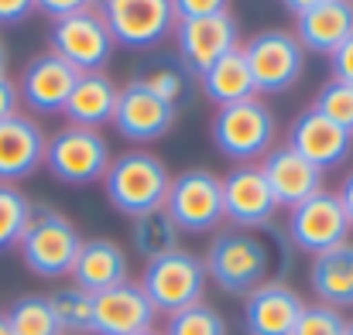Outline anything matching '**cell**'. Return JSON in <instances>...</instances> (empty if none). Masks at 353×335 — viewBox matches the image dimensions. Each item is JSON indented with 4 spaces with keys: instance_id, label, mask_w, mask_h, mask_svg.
Masks as SVG:
<instances>
[{
    "instance_id": "obj_9",
    "label": "cell",
    "mask_w": 353,
    "mask_h": 335,
    "mask_svg": "<svg viewBox=\"0 0 353 335\" xmlns=\"http://www.w3.org/2000/svg\"><path fill=\"white\" fill-rule=\"evenodd\" d=\"M165 213L182 233H213L223 223V182L206 168H189L172 178Z\"/></svg>"
},
{
    "instance_id": "obj_35",
    "label": "cell",
    "mask_w": 353,
    "mask_h": 335,
    "mask_svg": "<svg viewBox=\"0 0 353 335\" xmlns=\"http://www.w3.org/2000/svg\"><path fill=\"white\" fill-rule=\"evenodd\" d=\"M100 0H34V10H41L45 17L59 21V17H69V14H79V10H90L97 7Z\"/></svg>"
},
{
    "instance_id": "obj_44",
    "label": "cell",
    "mask_w": 353,
    "mask_h": 335,
    "mask_svg": "<svg viewBox=\"0 0 353 335\" xmlns=\"http://www.w3.org/2000/svg\"><path fill=\"white\" fill-rule=\"evenodd\" d=\"M141 335H161V332H158V329H151V332H141Z\"/></svg>"
},
{
    "instance_id": "obj_33",
    "label": "cell",
    "mask_w": 353,
    "mask_h": 335,
    "mask_svg": "<svg viewBox=\"0 0 353 335\" xmlns=\"http://www.w3.org/2000/svg\"><path fill=\"white\" fill-rule=\"evenodd\" d=\"M292 335H347V318L330 305H305Z\"/></svg>"
},
{
    "instance_id": "obj_23",
    "label": "cell",
    "mask_w": 353,
    "mask_h": 335,
    "mask_svg": "<svg viewBox=\"0 0 353 335\" xmlns=\"http://www.w3.org/2000/svg\"><path fill=\"white\" fill-rule=\"evenodd\" d=\"M120 86L107 76V72H83L76 79V89L65 103L62 116L72 127H90L100 130L103 123H114V110H117Z\"/></svg>"
},
{
    "instance_id": "obj_15",
    "label": "cell",
    "mask_w": 353,
    "mask_h": 335,
    "mask_svg": "<svg viewBox=\"0 0 353 335\" xmlns=\"http://www.w3.org/2000/svg\"><path fill=\"white\" fill-rule=\"evenodd\" d=\"M220 182H223V219L234 229L254 233L274 219L278 202L261 175V164H236Z\"/></svg>"
},
{
    "instance_id": "obj_22",
    "label": "cell",
    "mask_w": 353,
    "mask_h": 335,
    "mask_svg": "<svg viewBox=\"0 0 353 335\" xmlns=\"http://www.w3.org/2000/svg\"><path fill=\"white\" fill-rule=\"evenodd\" d=\"M292 34L299 38V45L305 52L333 55L353 34V3L350 0H326V3L299 14Z\"/></svg>"
},
{
    "instance_id": "obj_39",
    "label": "cell",
    "mask_w": 353,
    "mask_h": 335,
    "mask_svg": "<svg viewBox=\"0 0 353 335\" xmlns=\"http://www.w3.org/2000/svg\"><path fill=\"white\" fill-rule=\"evenodd\" d=\"M340 202H343V209H347V216H350V226H353V171L343 178V185H340Z\"/></svg>"
},
{
    "instance_id": "obj_10",
    "label": "cell",
    "mask_w": 353,
    "mask_h": 335,
    "mask_svg": "<svg viewBox=\"0 0 353 335\" xmlns=\"http://www.w3.org/2000/svg\"><path fill=\"white\" fill-rule=\"evenodd\" d=\"M97 10L103 14L114 41L137 52L161 45L179 24L172 0H100Z\"/></svg>"
},
{
    "instance_id": "obj_1",
    "label": "cell",
    "mask_w": 353,
    "mask_h": 335,
    "mask_svg": "<svg viewBox=\"0 0 353 335\" xmlns=\"http://www.w3.org/2000/svg\"><path fill=\"white\" fill-rule=\"evenodd\" d=\"M203 263H206L210 281L220 291H227L234 298H247L254 288L271 281L274 253L261 236H254L247 229H223L206 246Z\"/></svg>"
},
{
    "instance_id": "obj_18",
    "label": "cell",
    "mask_w": 353,
    "mask_h": 335,
    "mask_svg": "<svg viewBox=\"0 0 353 335\" xmlns=\"http://www.w3.org/2000/svg\"><path fill=\"white\" fill-rule=\"evenodd\" d=\"M305 312L302 294L285 281H264L243 298L247 335H292Z\"/></svg>"
},
{
    "instance_id": "obj_28",
    "label": "cell",
    "mask_w": 353,
    "mask_h": 335,
    "mask_svg": "<svg viewBox=\"0 0 353 335\" xmlns=\"http://www.w3.org/2000/svg\"><path fill=\"white\" fill-rule=\"evenodd\" d=\"M3 315H7V325L14 335H62L45 294H24Z\"/></svg>"
},
{
    "instance_id": "obj_38",
    "label": "cell",
    "mask_w": 353,
    "mask_h": 335,
    "mask_svg": "<svg viewBox=\"0 0 353 335\" xmlns=\"http://www.w3.org/2000/svg\"><path fill=\"white\" fill-rule=\"evenodd\" d=\"M34 10V0H0V28L3 24H21Z\"/></svg>"
},
{
    "instance_id": "obj_17",
    "label": "cell",
    "mask_w": 353,
    "mask_h": 335,
    "mask_svg": "<svg viewBox=\"0 0 353 335\" xmlns=\"http://www.w3.org/2000/svg\"><path fill=\"white\" fill-rule=\"evenodd\" d=\"M288 147L299 151L309 164H316L323 175L330 168H340L353 151V133L326 120L319 110H302L288 127Z\"/></svg>"
},
{
    "instance_id": "obj_7",
    "label": "cell",
    "mask_w": 353,
    "mask_h": 335,
    "mask_svg": "<svg viewBox=\"0 0 353 335\" xmlns=\"http://www.w3.org/2000/svg\"><path fill=\"white\" fill-rule=\"evenodd\" d=\"M243 48V58L250 65V76H254V89L257 96H278V93H288L299 79H302V69H305V48L299 45V38L292 31H281V28H268V31H257Z\"/></svg>"
},
{
    "instance_id": "obj_27",
    "label": "cell",
    "mask_w": 353,
    "mask_h": 335,
    "mask_svg": "<svg viewBox=\"0 0 353 335\" xmlns=\"http://www.w3.org/2000/svg\"><path fill=\"white\" fill-rule=\"evenodd\" d=\"M48 305L55 312V322H59L62 335H90V329H93V294L90 291L69 284V288L52 291Z\"/></svg>"
},
{
    "instance_id": "obj_20",
    "label": "cell",
    "mask_w": 353,
    "mask_h": 335,
    "mask_svg": "<svg viewBox=\"0 0 353 335\" xmlns=\"http://www.w3.org/2000/svg\"><path fill=\"white\" fill-rule=\"evenodd\" d=\"M48 137L31 116L0 120V185H14L31 178L45 164Z\"/></svg>"
},
{
    "instance_id": "obj_12",
    "label": "cell",
    "mask_w": 353,
    "mask_h": 335,
    "mask_svg": "<svg viewBox=\"0 0 353 335\" xmlns=\"http://www.w3.org/2000/svg\"><path fill=\"white\" fill-rule=\"evenodd\" d=\"M175 41H179V55H182L185 69L192 76H203L213 62H220L223 55L240 48V28H236L230 10H220V14H210V17L179 21Z\"/></svg>"
},
{
    "instance_id": "obj_30",
    "label": "cell",
    "mask_w": 353,
    "mask_h": 335,
    "mask_svg": "<svg viewBox=\"0 0 353 335\" xmlns=\"http://www.w3.org/2000/svg\"><path fill=\"white\" fill-rule=\"evenodd\" d=\"M161 335H227V318L213 305L199 301V305H189V308L168 315Z\"/></svg>"
},
{
    "instance_id": "obj_24",
    "label": "cell",
    "mask_w": 353,
    "mask_h": 335,
    "mask_svg": "<svg viewBox=\"0 0 353 335\" xmlns=\"http://www.w3.org/2000/svg\"><path fill=\"white\" fill-rule=\"evenodd\" d=\"M309 288L319 298V305H330L336 312L353 308V243H340L319 257H312L309 267Z\"/></svg>"
},
{
    "instance_id": "obj_25",
    "label": "cell",
    "mask_w": 353,
    "mask_h": 335,
    "mask_svg": "<svg viewBox=\"0 0 353 335\" xmlns=\"http://www.w3.org/2000/svg\"><path fill=\"white\" fill-rule=\"evenodd\" d=\"M199 86H203V96L210 103H216V107H230V103H243V100H254L257 96L250 65L243 58V48H234L230 55H223L220 62H213L199 76Z\"/></svg>"
},
{
    "instance_id": "obj_34",
    "label": "cell",
    "mask_w": 353,
    "mask_h": 335,
    "mask_svg": "<svg viewBox=\"0 0 353 335\" xmlns=\"http://www.w3.org/2000/svg\"><path fill=\"white\" fill-rule=\"evenodd\" d=\"M227 3H230V0H172L179 21H192V17L220 14V10H227Z\"/></svg>"
},
{
    "instance_id": "obj_4",
    "label": "cell",
    "mask_w": 353,
    "mask_h": 335,
    "mask_svg": "<svg viewBox=\"0 0 353 335\" xmlns=\"http://www.w3.org/2000/svg\"><path fill=\"white\" fill-rule=\"evenodd\" d=\"M141 291L154 305L158 315H175L189 305H199L210 284L206 263L192 250H175L168 257H158L141 274Z\"/></svg>"
},
{
    "instance_id": "obj_2",
    "label": "cell",
    "mask_w": 353,
    "mask_h": 335,
    "mask_svg": "<svg viewBox=\"0 0 353 335\" xmlns=\"http://www.w3.org/2000/svg\"><path fill=\"white\" fill-rule=\"evenodd\" d=\"M172 175L165 168V161H158L148 151H127L110 161L107 175H103V192L110 199V206L120 216L137 219L151 209L165 206Z\"/></svg>"
},
{
    "instance_id": "obj_13",
    "label": "cell",
    "mask_w": 353,
    "mask_h": 335,
    "mask_svg": "<svg viewBox=\"0 0 353 335\" xmlns=\"http://www.w3.org/2000/svg\"><path fill=\"white\" fill-rule=\"evenodd\" d=\"M79 76L83 72L72 69L55 52H41L21 69V83H17L21 103L38 116H55V113L65 110Z\"/></svg>"
},
{
    "instance_id": "obj_43",
    "label": "cell",
    "mask_w": 353,
    "mask_h": 335,
    "mask_svg": "<svg viewBox=\"0 0 353 335\" xmlns=\"http://www.w3.org/2000/svg\"><path fill=\"white\" fill-rule=\"evenodd\" d=\"M347 335H353V318H350V322H347Z\"/></svg>"
},
{
    "instance_id": "obj_42",
    "label": "cell",
    "mask_w": 353,
    "mask_h": 335,
    "mask_svg": "<svg viewBox=\"0 0 353 335\" xmlns=\"http://www.w3.org/2000/svg\"><path fill=\"white\" fill-rule=\"evenodd\" d=\"M0 335H14L10 325H7V315H3V312H0Z\"/></svg>"
},
{
    "instance_id": "obj_40",
    "label": "cell",
    "mask_w": 353,
    "mask_h": 335,
    "mask_svg": "<svg viewBox=\"0 0 353 335\" xmlns=\"http://www.w3.org/2000/svg\"><path fill=\"white\" fill-rule=\"evenodd\" d=\"M281 3H285V7H288V10L299 17V14H305V10H312V7L326 3V0H281Z\"/></svg>"
},
{
    "instance_id": "obj_36",
    "label": "cell",
    "mask_w": 353,
    "mask_h": 335,
    "mask_svg": "<svg viewBox=\"0 0 353 335\" xmlns=\"http://www.w3.org/2000/svg\"><path fill=\"white\" fill-rule=\"evenodd\" d=\"M333 58V79H340V83H350L353 86V34L330 55Z\"/></svg>"
},
{
    "instance_id": "obj_16",
    "label": "cell",
    "mask_w": 353,
    "mask_h": 335,
    "mask_svg": "<svg viewBox=\"0 0 353 335\" xmlns=\"http://www.w3.org/2000/svg\"><path fill=\"white\" fill-rule=\"evenodd\" d=\"M158 322L154 305L141 291V284L123 281L110 291L93 294V329L90 335H141Z\"/></svg>"
},
{
    "instance_id": "obj_41",
    "label": "cell",
    "mask_w": 353,
    "mask_h": 335,
    "mask_svg": "<svg viewBox=\"0 0 353 335\" xmlns=\"http://www.w3.org/2000/svg\"><path fill=\"white\" fill-rule=\"evenodd\" d=\"M7 62H10V55H7V45L0 41V76H7Z\"/></svg>"
},
{
    "instance_id": "obj_29",
    "label": "cell",
    "mask_w": 353,
    "mask_h": 335,
    "mask_svg": "<svg viewBox=\"0 0 353 335\" xmlns=\"http://www.w3.org/2000/svg\"><path fill=\"white\" fill-rule=\"evenodd\" d=\"M31 213L34 206L17 185H0V253L21 243L24 229L31 223Z\"/></svg>"
},
{
    "instance_id": "obj_45",
    "label": "cell",
    "mask_w": 353,
    "mask_h": 335,
    "mask_svg": "<svg viewBox=\"0 0 353 335\" xmlns=\"http://www.w3.org/2000/svg\"><path fill=\"white\" fill-rule=\"evenodd\" d=\"M350 3H353V0H350Z\"/></svg>"
},
{
    "instance_id": "obj_26",
    "label": "cell",
    "mask_w": 353,
    "mask_h": 335,
    "mask_svg": "<svg viewBox=\"0 0 353 335\" xmlns=\"http://www.w3.org/2000/svg\"><path fill=\"white\" fill-rule=\"evenodd\" d=\"M130 239H134V250L137 257H144L148 263L158 260V257H168L175 250H182V229L175 226V219L161 209H151L137 219H130Z\"/></svg>"
},
{
    "instance_id": "obj_19",
    "label": "cell",
    "mask_w": 353,
    "mask_h": 335,
    "mask_svg": "<svg viewBox=\"0 0 353 335\" xmlns=\"http://www.w3.org/2000/svg\"><path fill=\"white\" fill-rule=\"evenodd\" d=\"M261 175L278 202V209H295L299 202L312 199L316 192H323V171L316 164H309L299 151H292L288 144L271 147L261 161Z\"/></svg>"
},
{
    "instance_id": "obj_21",
    "label": "cell",
    "mask_w": 353,
    "mask_h": 335,
    "mask_svg": "<svg viewBox=\"0 0 353 335\" xmlns=\"http://www.w3.org/2000/svg\"><path fill=\"white\" fill-rule=\"evenodd\" d=\"M69 277H72L76 288L100 294V291H110L123 281H130V263H127V253H123L120 243L107 239V236H97V239H83Z\"/></svg>"
},
{
    "instance_id": "obj_6",
    "label": "cell",
    "mask_w": 353,
    "mask_h": 335,
    "mask_svg": "<svg viewBox=\"0 0 353 335\" xmlns=\"http://www.w3.org/2000/svg\"><path fill=\"white\" fill-rule=\"evenodd\" d=\"M210 133L223 158L250 164L254 158L268 154L274 144V113L257 96L243 103H230V107H216L210 120Z\"/></svg>"
},
{
    "instance_id": "obj_37",
    "label": "cell",
    "mask_w": 353,
    "mask_h": 335,
    "mask_svg": "<svg viewBox=\"0 0 353 335\" xmlns=\"http://www.w3.org/2000/svg\"><path fill=\"white\" fill-rule=\"evenodd\" d=\"M21 113V93L10 76H0V120H10Z\"/></svg>"
},
{
    "instance_id": "obj_14",
    "label": "cell",
    "mask_w": 353,
    "mask_h": 335,
    "mask_svg": "<svg viewBox=\"0 0 353 335\" xmlns=\"http://www.w3.org/2000/svg\"><path fill=\"white\" fill-rule=\"evenodd\" d=\"M175 116H179L175 103H165L161 96L144 89L137 79H130L117 96L114 127H117L120 137L130 140V144H154V140L172 133Z\"/></svg>"
},
{
    "instance_id": "obj_8",
    "label": "cell",
    "mask_w": 353,
    "mask_h": 335,
    "mask_svg": "<svg viewBox=\"0 0 353 335\" xmlns=\"http://www.w3.org/2000/svg\"><path fill=\"white\" fill-rule=\"evenodd\" d=\"M114 48H117V41L97 7L59 17L48 28V52H55L79 72H103Z\"/></svg>"
},
{
    "instance_id": "obj_3",
    "label": "cell",
    "mask_w": 353,
    "mask_h": 335,
    "mask_svg": "<svg viewBox=\"0 0 353 335\" xmlns=\"http://www.w3.org/2000/svg\"><path fill=\"white\" fill-rule=\"evenodd\" d=\"M79 246H83V236H79L76 223L69 216H62L59 209H48V206H34L31 223L17 243L24 267L34 277H45V281L69 277L72 263L79 257Z\"/></svg>"
},
{
    "instance_id": "obj_5",
    "label": "cell",
    "mask_w": 353,
    "mask_h": 335,
    "mask_svg": "<svg viewBox=\"0 0 353 335\" xmlns=\"http://www.w3.org/2000/svg\"><path fill=\"white\" fill-rule=\"evenodd\" d=\"M110 144L100 130L90 127H62L48 137L45 147V168L62 185H93L103 182L110 168Z\"/></svg>"
},
{
    "instance_id": "obj_32",
    "label": "cell",
    "mask_w": 353,
    "mask_h": 335,
    "mask_svg": "<svg viewBox=\"0 0 353 335\" xmlns=\"http://www.w3.org/2000/svg\"><path fill=\"white\" fill-rule=\"evenodd\" d=\"M137 83H141L144 89H151L154 96H161L165 103H179V96H182V86H185V79H182V69H179V65H172V62L148 65V69H144V76H137Z\"/></svg>"
},
{
    "instance_id": "obj_11",
    "label": "cell",
    "mask_w": 353,
    "mask_h": 335,
    "mask_svg": "<svg viewBox=\"0 0 353 335\" xmlns=\"http://www.w3.org/2000/svg\"><path fill=\"white\" fill-rule=\"evenodd\" d=\"M350 216L340 202L336 192L323 188L312 199L299 202L295 209H288V239L302 250V253H326L340 243L350 239Z\"/></svg>"
},
{
    "instance_id": "obj_31",
    "label": "cell",
    "mask_w": 353,
    "mask_h": 335,
    "mask_svg": "<svg viewBox=\"0 0 353 335\" xmlns=\"http://www.w3.org/2000/svg\"><path fill=\"white\" fill-rule=\"evenodd\" d=\"M312 110H319L326 120H333L336 127H343L347 133H353V86L350 83H340V79H330L316 93Z\"/></svg>"
}]
</instances>
